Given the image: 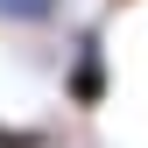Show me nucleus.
<instances>
[{"mask_svg":"<svg viewBox=\"0 0 148 148\" xmlns=\"http://www.w3.org/2000/svg\"><path fill=\"white\" fill-rule=\"evenodd\" d=\"M64 14V0H0V21H14V28H49Z\"/></svg>","mask_w":148,"mask_h":148,"instance_id":"2","label":"nucleus"},{"mask_svg":"<svg viewBox=\"0 0 148 148\" xmlns=\"http://www.w3.org/2000/svg\"><path fill=\"white\" fill-rule=\"evenodd\" d=\"M0 148H57V134H49V127L42 120H0Z\"/></svg>","mask_w":148,"mask_h":148,"instance_id":"3","label":"nucleus"},{"mask_svg":"<svg viewBox=\"0 0 148 148\" xmlns=\"http://www.w3.org/2000/svg\"><path fill=\"white\" fill-rule=\"evenodd\" d=\"M106 92H113V64H106V35L99 28H78L71 42V64H64V106L78 113H99Z\"/></svg>","mask_w":148,"mask_h":148,"instance_id":"1","label":"nucleus"}]
</instances>
